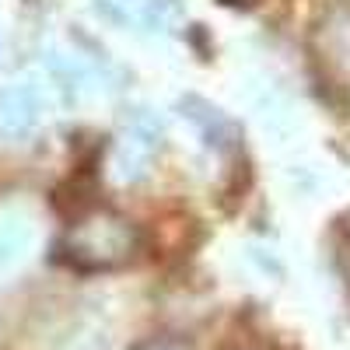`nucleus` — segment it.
I'll use <instances>...</instances> for the list:
<instances>
[{
  "mask_svg": "<svg viewBox=\"0 0 350 350\" xmlns=\"http://www.w3.org/2000/svg\"><path fill=\"white\" fill-rule=\"evenodd\" d=\"M235 350H262V347H235Z\"/></svg>",
  "mask_w": 350,
  "mask_h": 350,
  "instance_id": "obj_5",
  "label": "nucleus"
},
{
  "mask_svg": "<svg viewBox=\"0 0 350 350\" xmlns=\"http://www.w3.org/2000/svg\"><path fill=\"white\" fill-rule=\"evenodd\" d=\"M144 350H179V347H172V343H151V347H144Z\"/></svg>",
  "mask_w": 350,
  "mask_h": 350,
  "instance_id": "obj_4",
  "label": "nucleus"
},
{
  "mask_svg": "<svg viewBox=\"0 0 350 350\" xmlns=\"http://www.w3.org/2000/svg\"><path fill=\"white\" fill-rule=\"evenodd\" d=\"M154 158V137L144 130H126L116 148V175L120 183H137L148 175V165Z\"/></svg>",
  "mask_w": 350,
  "mask_h": 350,
  "instance_id": "obj_2",
  "label": "nucleus"
},
{
  "mask_svg": "<svg viewBox=\"0 0 350 350\" xmlns=\"http://www.w3.org/2000/svg\"><path fill=\"white\" fill-rule=\"evenodd\" d=\"M105 11L120 25L165 28L175 18V0H105Z\"/></svg>",
  "mask_w": 350,
  "mask_h": 350,
  "instance_id": "obj_3",
  "label": "nucleus"
},
{
  "mask_svg": "<svg viewBox=\"0 0 350 350\" xmlns=\"http://www.w3.org/2000/svg\"><path fill=\"white\" fill-rule=\"evenodd\" d=\"M137 235L126 217L95 211L92 217H84L74 231V252L77 259L92 262V267H120L133 256Z\"/></svg>",
  "mask_w": 350,
  "mask_h": 350,
  "instance_id": "obj_1",
  "label": "nucleus"
}]
</instances>
